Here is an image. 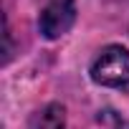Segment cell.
Listing matches in <instances>:
<instances>
[{
  "label": "cell",
  "instance_id": "obj_1",
  "mask_svg": "<svg viewBox=\"0 0 129 129\" xmlns=\"http://www.w3.org/2000/svg\"><path fill=\"white\" fill-rule=\"evenodd\" d=\"M91 79L99 86L129 89V51L124 46H106L91 63Z\"/></svg>",
  "mask_w": 129,
  "mask_h": 129
},
{
  "label": "cell",
  "instance_id": "obj_3",
  "mask_svg": "<svg viewBox=\"0 0 129 129\" xmlns=\"http://www.w3.org/2000/svg\"><path fill=\"white\" fill-rule=\"evenodd\" d=\"M66 126V111L61 104H48L33 114L28 129H63Z\"/></svg>",
  "mask_w": 129,
  "mask_h": 129
},
{
  "label": "cell",
  "instance_id": "obj_2",
  "mask_svg": "<svg viewBox=\"0 0 129 129\" xmlns=\"http://www.w3.org/2000/svg\"><path fill=\"white\" fill-rule=\"evenodd\" d=\"M76 20V0H48L38 18V30L43 38L53 41L69 33Z\"/></svg>",
  "mask_w": 129,
  "mask_h": 129
}]
</instances>
